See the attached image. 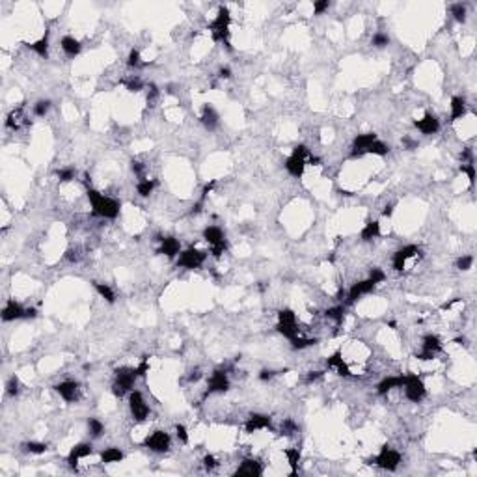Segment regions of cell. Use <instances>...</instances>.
<instances>
[{
	"mask_svg": "<svg viewBox=\"0 0 477 477\" xmlns=\"http://www.w3.org/2000/svg\"><path fill=\"white\" fill-rule=\"evenodd\" d=\"M86 196H88V202H90V205H92V211H94L95 216L108 218V220L117 218L119 209H121V205H119L117 200L110 198V196H105V194H101V192L95 191V189H88V191H86Z\"/></svg>",
	"mask_w": 477,
	"mask_h": 477,
	"instance_id": "1",
	"label": "cell"
},
{
	"mask_svg": "<svg viewBox=\"0 0 477 477\" xmlns=\"http://www.w3.org/2000/svg\"><path fill=\"white\" fill-rule=\"evenodd\" d=\"M229 22H231L229 10H228L226 6H220V8H218L216 19H214V21L211 22V26H209V30H211V34H212V39H214V41L224 43L228 49H231V45H229Z\"/></svg>",
	"mask_w": 477,
	"mask_h": 477,
	"instance_id": "2",
	"label": "cell"
},
{
	"mask_svg": "<svg viewBox=\"0 0 477 477\" xmlns=\"http://www.w3.org/2000/svg\"><path fill=\"white\" fill-rule=\"evenodd\" d=\"M138 379L136 367H119L116 369V382L112 384V393L116 397H123L125 393H131Z\"/></svg>",
	"mask_w": 477,
	"mask_h": 477,
	"instance_id": "3",
	"label": "cell"
},
{
	"mask_svg": "<svg viewBox=\"0 0 477 477\" xmlns=\"http://www.w3.org/2000/svg\"><path fill=\"white\" fill-rule=\"evenodd\" d=\"M203 239L209 243L211 246V254L218 259L222 257V254L228 250V243H226V235L218 226H207L203 229Z\"/></svg>",
	"mask_w": 477,
	"mask_h": 477,
	"instance_id": "4",
	"label": "cell"
},
{
	"mask_svg": "<svg viewBox=\"0 0 477 477\" xmlns=\"http://www.w3.org/2000/svg\"><path fill=\"white\" fill-rule=\"evenodd\" d=\"M38 315V311L34 307H24L19 304L17 300H8L6 306L2 307V321L4 323H11V321H19V319H34Z\"/></svg>",
	"mask_w": 477,
	"mask_h": 477,
	"instance_id": "5",
	"label": "cell"
},
{
	"mask_svg": "<svg viewBox=\"0 0 477 477\" xmlns=\"http://www.w3.org/2000/svg\"><path fill=\"white\" fill-rule=\"evenodd\" d=\"M403 388H404V397H406L408 401H412V403H420V401L425 397V393H427L423 381H421L418 375H414V373L404 375Z\"/></svg>",
	"mask_w": 477,
	"mask_h": 477,
	"instance_id": "6",
	"label": "cell"
},
{
	"mask_svg": "<svg viewBox=\"0 0 477 477\" xmlns=\"http://www.w3.org/2000/svg\"><path fill=\"white\" fill-rule=\"evenodd\" d=\"M129 410H131L133 420L138 421V423H144L149 418V406L146 403V399H144V395L138 390H133L129 393Z\"/></svg>",
	"mask_w": 477,
	"mask_h": 477,
	"instance_id": "7",
	"label": "cell"
},
{
	"mask_svg": "<svg viewBox=\"0 0 477 477\" xmlns=\"http://www.w3.org/2000/svg\"><path fill=\"white\" fill-rule=\"evenodd\" d=\"M373 462L379 468H382V470L393 472V470H397V466L401 464V453L392 449L390 445H384L381 449V453L373 458Z\"/></svg>",
	"mask_w": 477,
	"mask_h": 477,
	"instance_id": "8",
	"label": "cell"
},
{
	"mask_svg": "<svg viewBox=\"0 0 477 477\" xmlns=\"http://www.w3.org/2000/svg\"><path fill=\"white\" fill-rule=\"evenodd\" d=\"M205 259H207L205 252L196 250V248H189V250H185L177 255V267L187 268V270H194V268H200L205 263Z\"/></svg>",
	"mask_w": 477,
	"mask_h": 477,
	"instance_id": "9",
	"label": "cell"
},
{
	"mask_svg": "<svg viewBox=\"0 0 477 477\" xmlns=\"http://www.w3.org/2000/svg\"><path fill=\"white\" fill-rule=\"evenodd\" d=\"M146 447H149L155 453H166L172 447V438L166 431H153L151 435L146 438Z\"/></svg>",
	"mask_w": 477,
	"mask_h": 477,
	"instance_id": "10",
	"label": "cell"
},
{
	"mask_svg": "<svg viewBox=\"0 0 477 477\" xmlns=\"http://www.w3.org/2000/svg\"><path fill=\"white\" fill-rule=\"evenodd\" d=\"M442 350V340L436 334H427L421 341V352L418 354V360H433Z\"/></svg>",
	"mask_w": 477,
	"mask_h": 477,
	"instance_id": "11",
	"label": "cell"
},
{
	"mask_svg": "<svg viewBox=\"0 0 477 477\" xmlns=\"http://www.w3.org/2000/svg\"><path fill=\"white\" fill-rule=\"evenodd\" d=\"M420 254V248L416 246V244H406L403 248H399L392 257V267L393 270H397V272H401L404 270V267H406V261L408 259H412L416 255Z\"/></svg>",
	"mask_w": 477,
	"mask_h": 477,
	"instance_id": "12",
	"label": "cell"
},
{
	"mask_svg": "<svg viewBox=\"0 0 477 477\" xmlns=\"http://www.w3.org/2000/svg\"><path fill=\"white\" fill-rule=\"evenodd\" d=\"M58 395L64 399L65 403H76L80 399V386L75 381H62L60 384L54 386Z\"/></svg>",
	"mask_w": 477,
	"mask_h": 477,
	"instance_id": "13",
	"label": "cell"
},
{
	"mask_svg": "<svg viewBox=\"0 0 477 477\" xmlns=\"http://www.w3.org/2000/svg\"><path fill=\"white\" fill-rule=\"evenodd\" d=\"M229 390V379L224 369H216L207 381V393H224Z\"/></svg>",
	"mask_w": 477,
	"mask_h": 477,
	"instance_id": "14",
	"label": "cell"
},
{
	"mask_svg": "<svg viewBox=\"0 0 477 477\" xmlns=\"http://www.w3.org/2000/svg\"><path fill=\"white\" fill-rule=\"evenodd\" d=\"M375 287H377V284L373 282L371 278L352 284V287L349 289V295H347V304H354V302L360 300L363 295H369Z\"/></svg>",
	"mask_w": 477,
	"mask_h": 477,
	"instance_id": "15",
	"label": "cell"
},
{
	"mask_svg": "<svg viewBox=\"0 0 477 477\" xmlns=\"http://www.w3.org/2000/svg\"><path fill=\"white\" fill-rule=\"evenodd\" d=\"M270 427H272V421H270L268 416H265V414H252L246 420V423H244V431L248 435H254L257 431H265V429H270Z\"/></svg>",
	"mask_w": 477,
	"mask_h": 477,
	"instance_id": "16",
	"label": "cell"
},
{
	"mask_svg": "<svg viewBox=\"0 0 477 477\" xmlns=\"http://www.w3.org/2000/svg\"><path fill=\"white\" fill-rule=\"evenodd\" d=\"M94 453V445L92 444H86V442H82V444H76L69 451V455H67V464L71 468H76L78 466V462L82 460V458H86V457H90Z\"/></svg>",
	"mask_w": 477,
	"mask_h": 477,
	"instance_id": "17",
	"label": "cell"
},
{
	"mask_svg": "<svg viewBox=\"0 0 477 477\" xmlns=\"http://www.w3.org/2000/svg\"><path fill=\"white\" fill-rule=\"evenodd\" d=\"M377 134L375 133H363V134H358L352 142V157H362L367 153V148L371 146L373 142L377 140Z\"/></svg>",
	"mask_w": 477,
	"mask_h": 477,
	"instance_id": "18",
	"label": "cell"
},
{
	"mask_svg": "<svg viewBox=\"0 0 477 477\" xmlns=\"http://www.w3.org/2000/svg\"><path fill=\"white\" fill-rule=\"evenodd\" d=\"M326 367H328V369H334L340 377H350V367H349V363L343 360V352H341V350H336L332 356H328Z\"/></svg>",
	"mask_w": 477,
	"mask_h": 477,
	"instance_id": "19",
	"label": "cell"
},
{
	"mask_svg": "<svg viewBox=\"0 0 477 477\" xmlns=\"http://www.w3.org/2000/svg\"><path fill=\"white\" fill-rule=\"evenodd\" d=\"M235 476H248V477H257V476H263V466H261V462L259 460H255V458H244L243 462H241V466L235 470Z\"/></svg>",
	"mask_w": 477,
	"mask_h": 477,
	"instance_id": "20",
	"label": "cell"
},
{
	"mask_svg": "<svg viewBox=\"0 0 477 477\" xmlns=\"http://www.w3.org/2000/svg\"><path fill=\"white\" fill-rule=\"evenodd\" d=\"M416 127H418V131H420L421 134L431 136V134H436V133L440 131V121H438V117L433 116V114H425L421 119L416 121Z\"/></svg>",
	"mask_w": 477,
	"mask_h": 477,
	"instance_id": "21",
	"label": "cell"
},
{
	"mask_svg": "<svg viewBox=\"0 0 477 477\" xmlns=\"http://www.w3.org/2000/svg\"><path fill=\"white\" fill-rule=\"evenodd\" d=\"M306 164H307L306 159H302V157L291 153V155L287 157L284 166H286V170L289 172V175H293V177H302V173H304V170H306Z\"/></svg>",
	"mask_w": 477,
	"mask_h": 477,
	"instance_id": "22",
	"label": "cell"
},
{
	"mask_svg": "<svg viewBox=\"0 0 477 477\" xmlns=\"http://www.w3.org/2000/svg\"><path fill=\"white\" fill-rule=\"evenodd\" d=\"M160 254H164L166 257H177L181 254V243L175 237H164L160 239Z\"/></svg>",
	"mask_w": 477,
	"mask_h": 477,
	"instance_id": "23",
	"label": "cell"
},
{
	"mask_svg": "<svg viewBox=\"0 0 477 477\" xmlns=\"http://www.w3.org/2000/svg\"><path fill=\"white\" fill-rule=\"evenodd\" d=\"M403 382H404V375H399V377H386V379H382V381L379 382L377 392H379V395H386V393H390L392 390H395V388H403Z\"/></svg>",
	"mask_w": 477,
	"mask_h": 477,
	"instance_id": "24",
	"label": "cell"
},
{
	"mask_svg": "<svg viewBox=\"0 0 477 477\" xmlns=\"http://www.w3.org/2000/svg\"><path fill=\"white\" fill-rule=\"evenodd\" d=\"M202 123L205 125V129H209V131H214V129L218 127V121H220V116H218V112L212 108L211 105H205L202 110Z\"/></svg>",
	"mask_w": 477,
	"mask_h": 477,
	"instance_id": "25",
	"label": "cell"
},
{
	"mask_svg": "<svg viewBox=\"0 0 477 477\" xmlns=\"http://www.w3.org/2000/svg\"><path fill=\"white\" fill-rule=\"evenodd\" d=\"M60 47H62V51L65 53L67 58H75V56H78L80 54V49H82V45L78 39H75L71 36H64L62 38V41H60Z\"/></svg>",
	"mask_w": 477,
	"mask_h": 477,
	"instance_id": "26",
	"label": "cell"
},
{
	"mask_svg": "<svg viewBox=\"0 0 477 477\" xmlns=\"http://www.w3.org/2000/svg\"><path fill=\"white\" fill-rule=\"evenodd\" d=\"M449 108H451V114H449L451 121H457V119L466 116V101L462 97H453Z\"/></svg>",
	"mask_w": 477,
	"mask_h": 477,
	"instance_id": "27",
	"label": "cell"
},
{
	"mask_svg": "<svg viewBox=\"0 0 477 477\" xmlns=\"http://www.w3.org/2000/svg\"><path fill=\"white\" fill-rule=\"evenodd\" d=\"M379 235H381V224L377 222V220H369V222L362 228V231H360L362 241H365V243H369V241H373V239H377Z\"/></svg>",
	"mask_w": 477,
	"mask_h": 477,
	"instance_id": "28",
	"label": "cell"
},
{
	"mask_svg": "<svg viewBox=\"0 0 477 477\" xmlns=\"http://www.w3.org/2000/svg\"><path fill=\"white\" fill-rule=\"evenodd\" d=\"M28 49L34 51V53L38 54V56H41V58H47L49 56V32L43 34L41 39H38V41H34L28 45Z\"/></svg>",
	"mask_w": 477,
	"mask_h": 477,
	"instance_id": "29",
	"label": "cell"
},
{
	"mask_svg": "<svg viewBox=\"0 0 477 477\" xmlns=\"http://www.w3.org/2000/svg\"><path fill=\"white\" fill-rule=\"evenodd\" d=\"M276 330H278L284 338H287L289 341L293 340V338H297L298 334H300L297 323H278V324H276Z\"/></svg>",
	"mask_w": 477,
	"mask_h": 477,
	"instance_id": "30",
	"label": "cell"
},
{
	"mask_svg": "<svg viewBox=\"0 0 477 477\" xmlns=\"http://www.w3.org/2000/svg\"><path fill=\"white\" fill-rule=\"evenodd\" d=\"M101 460L105 464H114V462H121L123 460V451L117 449V447H106L105 451L101 453Z\"/></svg>",
	"mask_w": 477,
	"mask_h": 477,
	"instance_id": "31",
	"label": "cell"
},
{
	"mask_svg": "<svg viewBox=\"0 0 477 477\" xmlns=\"http://www.w3.org/2000/svg\"><path fill=\"white\" fill-rule=\"evenodd\" d=\"M284 453H286L287 462H289V466H291V474L297 476L298 462H300V451H298V447H287Z\"/></svg>",
	"mask_w": 477,
	"mask_h": 477,
	"instance_id": "32",
	"label": "cell"
},
{
	"mask_svg": "<svg viewBox=\"0 0 477 477\" xmlns=\"http://www.w3.org/2000/svg\"><path fill=\"white\" fill-rule=\"evenodd\" d=\"M22 119H26V117L22 116V108L11 110L10 114H8V119H6V127L11 129V131H17V129L21 127Z\"/></svg>",
	"mask_w": 477,
	"mask_h": 477,
	"instance_id": "33",
	"label": "cell"
},
{
	"mask_svg": "<svg viewBox=\"0 0 477 477\" xmlns=\"http://www.w3.org/2000/svg\"><path fill=\"white\" fill-rule=\"evenodd\" d=\"M153 191H155V181L153 179H140L138 181V185H136V192L142 196V198H148L149 194H153Z\"/></svg>",
	"mask_w": 477,
	"mask_h": 477,
	"instance_id": "34",
	"label": "cell"
},
{
	"mask_svg": "<svg viewBox=\"0 0 477 477\" xmlns=\"http://www.w3.org/2000/svg\"><path fill=\"white\" fill-rule=\"evenodd\" d=\"M95 291L99 293V295H101V297L105 298L108 304H114V302H116V293L112 291V287H110V286L95 282Z\"/></svg>",
	"mask_w": 477,
	"mask_h": 477,
	"instance_id": "35",
	"label": "cell"
},
{
	"mask_svg": "<svg viewBox=\"0 0 477 477\" xmlns=\"http://www.w3.org/2000/svg\"><path fill=\"white\" fill-rule=\"evenodd\" d=\"M367 153H369V155H377V157H384V155H388V153H390V146H388V144H384V142H381V140L377 138L371 146L367 148Z\"/></svg>",
	"mask_w": 477,
	"mask_h": 477,
	"instance_id": "36",
	"label": "cell"
},
{
	"mask_svg": "<svg viewBox=\"0 0 477 477\" xmlns=\"http://www.w3.org/2000/svg\"><path fill=\"white\" fill-rule=\"evenodd\" d=\"M315 343H317V340H315V338H302L300 334H298L297 338H293V340H291L293 349H298V350L307 349V347H311V345H315Z\"/></svg>",
	"mask_w": 477,
	"mask_h": 477,
	"instance_id": "37",
	"label": "cell"
},
{
	"mask_svg": "<svg viewBox=\"0 0 477 477\" xmlns=\"http://www.w3.org/2000/svg\"><path fill=\"white\" fill-rule=\"evenodd\" d=\"M343 315H345V307L343 306H334L326 309V319L334 321L336 324H340L341 321H343Z\"/></svg>",
	"mask_w": 477,
	"mask_h": 477,
	"instance_id": "38",
	"label": "cell"
},
{
	"mask_svg": "<svg viewBox=\"0 0 477 477\" xmlns=\"http://www.w3.org/2000/svg\"><path fill=\"white\" fill-rule=\"evenodd\" d=\"M24 451L30 453V455H43L47 451V444H43V442H26Z\"/></svg>",
	"mask_w": 477,
	"mask_h": 477,
	"instance_id": "39",
	"label": "cell"
},
{
	"mask_svg": "<svg viewBox=\"0 0 477 477\" xmlns=\"http://www.w3.org/2000/svg\"><path fill=\"white\" fill-rule=\"evenodd\" d=\"M88 431H90V435L94 436V438H99V436L105 433V425L101 423L97 418H92L88 421Z\"/></svg>",
	"mask_w": 477,
	"mask_h": 477,
	"instance_id": "40",
	"label": "cell"
},
{
	"mask_svg": "<svg viewBox=\"0 0 477 477\" xmlns=\"http://www.w3.org/2000/svg\"><path fill=\"white\" fill-rule=\"evenodd\" d=\"M51 106H53V103L49 101V99H41V101H38L36 105H34V114L38 117H43L49 110H51Z\"/></svg>",
	"mask_w": 477,
	"mask_h": 477,
	"instance_id": "41",
	"label": "cell"
},
{
	"mask_svg": "<svg viewBox=\"0 0 477 477\" xmlns=\"http://www.w3.org/2000/svg\"><path fill=\"white\" fill-rule=\"evenodd\" d=\"M451 13H453V17H455L457 22H466V6L464 4H453L451 6Z\"/></svg>",
	"mask_w": 477,
	"mask_h": 477,
	"instance_id": "42",
	"label": "cell"
},
{
	"mask_svg": "<svg viewBox=\"0 0 477 477\" xmlns=\"http://www.w3.org/2000/svg\"><path fill=\"white\" fill-rule=\"evenodd\" d=\"M371 43H373V47H377V49H384V47L390 45V36L384 32H377L375 36H373Z\"/></svg>",
	"mask_w": 477,
	"mask_h": 477,
	"instance_id": "43",
	"label": "cell"
},
{
	"mask_svg": "<svg viewBox=\"0 0 477 477\" xmlns=\"http://www.w3.org/2000/svg\"><path fill=\"white\" fill-rule=\"evenodd\" d=\"M278 323H297V315L293 309H280L278 311Z\"/></svg>",
	"mask_w": 477,
	"mask_h": 477,
	"instance_id": "44",
	"label": "cell"
},
{
	"mask_svg": "<svg viewBox=\"0 0 477 477\" xmlns=\"http://www.w3.org/2000/svg\"><path fill=\"white\" fill-rule=\"evenodd\" d=\"M125 88H127L129 92H140L142 88H144V82L138 78V76H129L127 80H125Z\"/></svg>",
	"mask_w": 477,
	"mask_h": 477,
	"instance_id": "45",
	"label": "cell"
},
{
	"mask_svg": "<svg viewBox=\"0 0 477 477\" xmlns=\"http://www.w3.org/2000/svg\"><path fill=\"white\" fill-rule=\"evenodd\" d=\"M460 172H464V173H466L470 185L474 187V183H476V164H474V162H466V164H462V166H460Z\"/></svg>",
	"mask_w": 477,
	"mask_h": 477,
	"instance_id": "46",
	"label": "cell"
},
{
	"mask_svg": "<svg viewBox=\"0 0 477 477\" xmlns=\"http://www.w3.org/2000/svg\"><path fill=\"white\" fill-rule=\"evenodd\" d=\"M472 265H474V257L472 255H462V257H458L457 259V268L458 270H470L472 268Z\"/></svg>",
	"mask_w": 477,
	"mask_h": 477,
	"instance_id": "47",
	"label": "cell"
},
{
	"mask_svg": "<svg viewBox=\"0 0 477 477\" xmlns=\"http://www.w3.org/2000/svg\"><path fill=\"white\" fill-rule=\"evenodd\" d=\"M127 64L131 65V67H140V65H142V56H140V51H138V49H133V51L129 53Z\"/></svg>",
	"mask_w": 477,
	"mask_h": 477,
	"instance_id": "48",
	"label": "cell"
},
{
	"mask_svg": "<svg viewBox=\"0 0 477 477\" xmlns=\"http://www.w3.org/2000/svg\"><path fill=\"white\" fill-rule=\"evenodd\" d=\"M58 179L62 181V183H69V181L75 179V170L73 168H62V170H58Z\"/></svg>",
	"mask_w": 477,
	"mask_h": 477,
	"instance_id": "49",
	"label": "cell"
},
{
	"mask_svg": "<svg viewBox=\"0 0 477 477\" xmlns=\"http://www.w3.org/2000/svg\"><path fill=\"white\" fill-rule=\"evenodd\" d=\"M19 388H21V384H19V379L17 377H11L10 381H8V386H6V392H8V395H17L19 393Z\"/></svg>",
	"mask_w": 477,
	"mask_h": 477,
	"instance_id": "50",
	"label": "cell"
},
{
	"mask_svg": "<svg viewBox=\"0 0 477 477\" xmlns=\"http://www.w3.org/2000/svg\"><path fill=\"white\" fill-rule=\"evenodd\" d=\"M175 436H177V440L181 444H189V431H187L185 425H175Z\"/></svg>",
	"mask_w": 477,
	"mask_h": 477,
	"instance_id": "51",
	"label": "cell"
},
{
	"mask_svg": "<svg viewBox=\"0 0 477 477\" xmlns=\"http://www.w3.org/2000/svg\"><path fill=\"white\" fill-rule=\"evenodd\" d=\"M369 278H371L373 282L379 286V284H382V282L386 280V274H384V270H382V268L375 267V268H371V270H369Z\"/></svg>",
	"mask_w": 477,
	"mask_h": 477,
	"instance_id": "52",
	"label": "cell"
},
{
	"mask_svg": "<svg viewBox=\"0 0 477 477\" xmlns=\"http://www.w3.org/2000/svg\"><path fill=\"white\" fill-rule=\"evenodd\" d=\"M295 433H297V425H295V421H293V420H286V421L282 423V435L291 436V435H295Z\"/></svg>",
	"mask_w": 477,
	"mask_h": 477,
	"instance_id": "53",
	"label": "cell"
},
{
	"mask_svg": "<svg viewBox=\"0 0 477 477\" xmlns=\"http://www.w3.org/2000/svg\"><path fill=\"white\" fill-rule=\"evenodd\" d=\"M203 466H205V470H207V472H212V470H216V468H218V460H216L212 455H205V457H203Z\"/></svg>",
	"mask_w": 477,
	"mask_h": 477,
	"instance_id": "54",
	"label": "cell"
},
{
	"mask_svg": "<svg viewBox=\"0 0 477 477\" xmlns=\"http://www.w3.org/2000/svg\"><path fill=\"white\" fill-rule=\"evenodd\" d=\"M131 168L134 172V175H138V179H146V175H144V164L140 160H133L131 162Z\"/></svg>",
	"mask_w": 477,
	"mask_h": 477,
	"instance_id": "55",
	"label": "cell"
},
{
	"mask_svg": "<svg viewBox=\"0 0 477 477\" xmlns=\"http://www.w3.org/2000/svg\"><path fill=\"white\" fill-rule=\"evenodd\" d=\"M330 8V2L328 0H319V2H313V11L321 15V13H324V11Z\"/></svg>",
	"mask_w": 477,
	"mask_h": 477,
	"instance_id": "56",
	"label": "cell"
},
{
	"mask_svg": "<svg viewBox=\"0 0 477 477\" xmlns=\"http://www.w3.org/2000/svg\"><path fill=\"white\" fill-rule=\"evenodd\" d=\"M149 371V362H148V358H142L140 360V363L136 365V373H138V377H146V373Z\"/></svg>",
	"mask_w": 477,
	"mask_h": 477,
	"instance_id": "57",
	"label": "cell"
},
{
	"mask_svg": "<svg viewBox=\"0 0 477 477\" xmlns=\"http://www.w3.org/2000/svg\"><path fill=\"white\" fill-rule=\"evenodd\" d=\"M323 377H324V373L323 371H309L306 377V382L307 384H313V382H319L323 381Z\"/></svg>",
	"mask_w": 477,
	"mask_h": 477,
	"instance_id": "58",
	"label": "cell"
},
{
	"mask_svg": "<svg viewBox=\"0 0 477 477\" xmlns=\"http://www.w3.org/2000/svg\"><path fill=\"white\" fill-rule=\"evenodd\" d=\"M274 375H276V371H272V369H263V371L259 373V381H263V382L270 381V379H274Z\"/></svg>",
	"mask_w": 477,
	"mask_h": 477,
	"instance_id": "59",
	"label": "cell"
},
{
	"mask_svg": "<svg viewBox=\"0 0 477 477\" xmlns=\"http://www.w3.org/2000/svg\"><path fill=\"white\" fill-rule=\"evenodd\" d=\"M71 263H75V261H78L80 259V254H78V250H67V255H65Z\"/></svg>",
	"mask_w": 477,
	"mask_h": 477,
	"instance_id": "60",
	"label": "cell"
},
{
	"mask_svg": "<svg viewBox=\"0 0 477 477\" xmlns=\"http://www.w3.org/2000/svg\"><path fill=\"white\" fill-rule=\"evenodd\" d=\"M218 76H220V78H231V69H229V67H220Z\"/></svg>",
	"mask_w": 477,
	"mask_h": 477,
	"instance_id": "61",
	"label": "cell"
},
{
	"mask_svg": "<svg viewBox=\"0 0 477 477\" xmlns=\"http://www.w3.org/2000/svg\"><path fill=\"white\" fill-rule=\"evenodd\" d=\"M202 379V373H200V369H196V371H192L191 373V377H189V381L191 382H198Z\"/></svg>",
	"mask_w": 477,
	"mask_h": 477,
	"instance_id": "62",
	"label": "cell"
},
{
	"mask_svg": "<svg viewBox=\"0 0 477 477\" xmlns=\"http://www.w3.org/2000/svg\"><path fill=\"white\" fill-rule=\"evenodd\" d=\"M382 214H384V216H392V214H393V205H386V207H384V211H382Z\"/></svg>",
	"mask_w": 477,
	"mask_h": 477,
	"instance_id": "63",
	"label": "cell"
}]
</instances>
